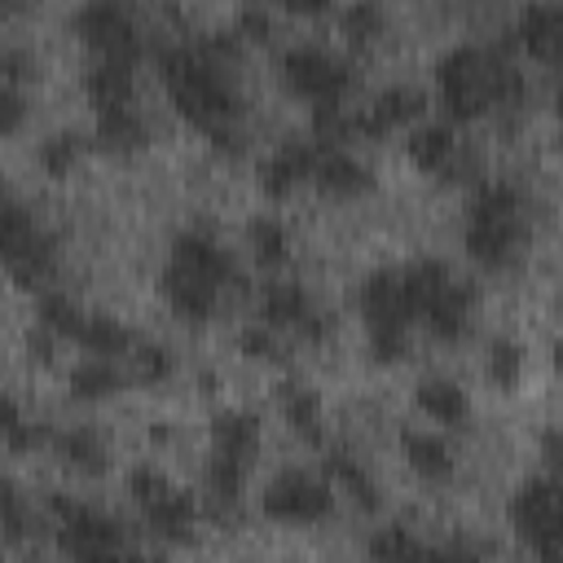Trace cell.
Returning <instances> with one entry per match:
<instances>
[{"label":"cell","instance_id":"cell-5","mask_svg":"<svg viewBox=\"0 0 563 563\" xmlns=\"http://www.w3.org/2000/svg\"><path fill=\"white\" fill-rule=\"evenodd\" d=\"M242 246H246V260L273 277V273H286V268L295 264L299 233H295V224H290L286 216L255 211V216L242 224Z\"/></svg>","mask_w":563,"mask_h":563},{"label":"cell","instance_id":"cell-2","mask_svg":"<svg viewBox=\"0 0 563 563\" xmlns=\"http://www.w3.org/2000/svg\"><path fill=\"white\" fill-rule=\"evenodd\" d=\"M506 519L519 537V545L537 563H559V479L545 471H532L515 484L506 501Z\"/></svg>","mask_w":563,"mask_h":563},{"label":"cell","instance_id":"cell-3","mask_svg":"<svg viewBox=\"0 0 563 563\" xmlns=\"http://www.w3.org/2000/svg\"><path fill=\"white\" fill-rule=\"evenodd\" d=\"M396 449H400L405 471H409L418 484H427V488H444V484H453L457 471H462V457H457L453 440H449L444 431H435V427L405 422V427L396 431Z\"/></svg>","mask_w":563,"mask_h":563},{"label":"cell","instance_id":"cell-6","mask_svg":"<svg viewBox=\"0 0 563 563\" xmlns=\"http://www.w3.org/2000/svg\"><path fill=\"white\" fill-rule=\"evenodd\" d=\"M413 409L422 418H431L435 427H471V387H462L457 374H422L413 383Z\"/></svg>","mask_w":563,"mask_h":563},{"label":"cell","instance_id":"cell-4","mask_svg":"<svg viewBox=\"0 0 563 563\" xmlns=\"http://www.w3.org/2000/svg\"><path fill=\"white\" fill-rule=\"evenodd\" d=\"M506 31H510V44L532 57L545 75L559 66V48H563V9L559 4H528V9H515L506 18Z\"/></svg>","mask_w":563,"mask_h":563},{"label":"cell","instance_id":"cell-1","mask_svg":"<svg viewBox=\"0 0 563 563\" xmlns=\"http://www.w3.org/2000/svg\"><path fill=\"white\" fill-rule=\"evenodd\" d=\"M339 510L334 501V488L325 484L321 471L312 466H282L264 479L260 488V515L268 523H290V528H317V523H330Z\"/></svg>","mask_w":563,"mask_h":563},{"label":"cell","instance_id":"cell-7","mask_svg":"<svg viewBox=\"0 0 563 563\" xmlns=\"http://www.w3.org/2000/svg\"><path fill=\"white\" fill-rule=\"evenodd\" d=\"M523 369H528V352L519 339L510 334H493L484 347H479V378L493 387V391H515L523 383Z\"/></svg>","mask_w":563,"mask_h":563}]
</instances>
